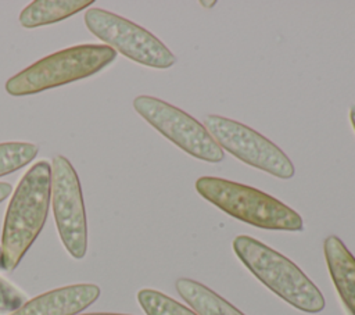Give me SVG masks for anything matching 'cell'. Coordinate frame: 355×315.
Segmentation results:
<instances>
[{
  "mask_svg": "<svg viewBox=\"0 0 355 315\" xmlns=\"http://www.w3.org/2000/svg\"><path fill=\"white\" fill-rule=\"evenodd\" d=\"M51 196V165L42 160L17 185L6 211L1 233V264L14 271L43 229Z\"/></svg>",
  "mask_w": 355,
  "mask_h": 315,
  "instance_id": "obj_1",
  "label": "cell"
},
{
  "mask_svg": "<svg viewBox=\"0 0 355 315\" xmlns=\"http://www.w3.org/2000/svg\"><path fill=\"white\" fill-rule=\"evenodd\" d=\"M233 250L258 280L290 305L311 314L324 308L320 290L294 262L276 250L247 235L233 240Z\"/></svg>",
  "mask_w": 355,
  "mask_h": 315,
  "instance_id": "obj_2",
  "label": "cell"
},
{
  "mask_svg": "<svg viewBox=\"0 0 355 315\" xmlns=\"http://www.w3.org/2000/svg\"><path fill=\"white\" fill-rule=\"evenodd\" d=\"M196 190L223 212L252 226L290 232L304 228L302 218L293 208L247 185L201 176L196 182Z\"/></svg>",
  "mask_w": 355,
  "mask_h": 315,
  "instance_id": "obj_3",
  "label": "cell"
},
{
  "mask_svg": "<svg viewBox=\"0 0 355 315\" xmlns=\"http://www.w3.org/2000/svg\"><path fill=\"white\" fill-rule=\"evenodd\" d=\"M116 57L107 44H79L53 53L6 82L11 96H29L46 89L67 85L101 71Z\"/></svg>",
  "mask_w": 355,
  "mask_h": 315,
  "instance_id": "obj_4",
  "label": "cell"
},
{
  "mask_svg": "<svg viewBox=\"0 0 355 315\" xmlns=\"http://www.w3.org/2000/svg\"><path fill=\"white\" fill-rule=\"evenodd\" d=\"M85 24L107 46L137 64L164 69L176 62V57L159 39L147 29L114 12L89 8L85 12Z\"/></svg>",
  "mask_w": 355,
  "mask_h": 315,
  "instance_id": "obj_5",
  "label": "cell"
},
{
  "mask_svg": "<svg viewBox=\"0 0 355 315\" xmlns=\"http://www.w3.org/2000/svg\"><path fill=\"white\" fill-rule=\"evenodd\" d=\"M133 107L154 129L187 154L207 162H220L225 158L223 150L205 126L178 107L144 94L133 100Z\"/></svg>",
  "mask_w": 355,
  "mask_h": 315,
  "instance_id": "obj_6",
  "label": "cell"
},
{
  "mask_svg": "<svg viewBox=\"0 0 355 315\" xmlns=\"http://www.w3.org/2000/svg\"><path fill=\"white\" fill-rule=\"evenodd\" d=\"M204 124L218 146L240 161L280 179L294 176L295 169L290 158L254 129L220 115H208Z\"/></svg>",
  "mask_w": 355,
  "mask_h": 315,
  "instance_id": "obj_7",
  "label": "cell"
},
{
  "mask_svg": "<svg viewBox=\"0 0 355 315\" xmlns=\"http://www.w3.org/2000/svg\"><path fill=\"white\" fill-rule=\"evenodd\" d=\"M54 219L65 250L76 259L87 251V221L80 182L72 164L62 155L51 162V196Z\"/></svg>",
  "mask_w": 355,
  "mask_h": 315,
  "instance_id": "obj_8",
  "label": "cell"
},
{
  "mask_svg": "<svg viewBox=\"0 0 355 315\" xmlns=\"http://www.w3.org/2000/svg\"><path fill=\"white\" fill-rule=\"evenodd\" d=\"M100 296L93 283H79L46 291L21 305L10 315H76Z\"/></svg>",
  "mask_w": 355,
  "mask_h": 315,
  "instance_id": "obj_9",
  "label": "cell"
},
{
  "mask_svg": "<svg viewBox=\"0 0 355 315\" xmlns=\"http://www.w3.org/2000/svg\"><path fill=\"white\" fill-rule=\"evenodd\" d=\"M323 250L336 290L348 312L355 315V258L337 236H329Z\"/></svg>",
  "mask_w": 355,
  "mask_h": 315,
  "instance_id": "obj_10",
  "label": "cell"
},
{
  "mask_svg": "<svg viewBox=\"0 0 355 315\" xmlns=\"http://www.w3.org/2000/svg\"><path fill=\"white\" fill-rule=\"evenodd\" d=\"M92 4L93 0H36L21 11L19 24L24 28L49 25L62 21Z\"/></svg>",
  "mask_w": 355,
  "mask_h": 315,
  "instance_id": "obj_11",
  "label": "cell"
},
{
  "mask_svg": "<svg viewBox=\"0 0 355 315\" xmlns=\"http://www.w3.org/2000/svg\"><path fill=\"white\" fill-rule=\"evenodd\" d=\"M179 296L197 315H244L219 294L193 279L180 278L175 283Z\"/></svg>",
  "mask_w": 355,
  "mask_h": 315,
  "instance_id": "obj_12",
  "label": "cell"
},
{
  "mask_svg": "<svg viewBox=\"0 0 355 315\" xmlns=\"http://www.w3.org/2000/svg\"><path fill=\"white\" fill-rule=\"evenodd\" d=\"M137 301L147 315H197L169 296L153 289H141L137 293Z\"/></svg>",
  "mask_w": 355,
  "mask_h": 315,
  "instance_id": "obj_13",
  "label": "cell"
},
{
  "mask_svg": "<svg viewBox=\"0 0 355 315\" xmlns=\"http://www.w3.org/2000/svg\"><path fill=\"white\" fill-rule=\"evenodd\" d=\"M37 146L26 142L0 143V176L18 171L37 155Z\"/></svg>",
  "mask_w": 355,
  "mask_h": 315,
  "instance_id": "obj_14",
  "label": "cell"
},
{
  "mask_svg": "<svg viewBox=\"0 0 355 315\" xmlns=\"http://www.w3.org/2000/svg\"><path fill=\"white\" fill-rule=\"evenodd\" d=\"M26 296L0 276V314H11L26 303Z\"/></svg>",
  "mask_w": 355,
  "mask_h": 315,
  "instance_id": "obj_15",
  "label": "cell"
},
{
  "mask_svg": "<svg viewBox=\"0 0 355 315\" xmlns=\"http://www.w3.org/2000/svg\"><path fill=\"white\" fill-rule=\"evenodd\" d=\"M11 185L7 182H0V203L4 201L11 194Z\"/></svg>",
  "mask_w": 355,
  "mask_h": 315,
  "instance_id": "obj_16",
  "label": "cell"
},
{
  "mask_svg": "<svg viewBox=\"0 0 355 315\" xmlns=\"http://www.w3.org/2000/svg\"><path fill=\"white\" fill-rule=\"evenodd\" d=\"M349 119H351L352 128H354V130H355V105H352L351 110H349Z\"/></svg>",
  "mask_w": 355,
  "mask_h": 315,
  "instance_id": "obj_17",
  "label": "cell"
},
{
  "mask_svg": "<svg viewBox=\"0 0 355 315\" xmlns=\"http://www.w3.org/2000/svg\"><path fill=\"white\" fill-rule=\"evenodd\" d=\"M82 315H125V314H108V312H92V314H82Z\"/></svg>",
  "mask_w": 355,
  "mask_h": 315,
  "instance_id": "obj_18",
  "label": "cell"
},
{
  "mask_svg": "<svg viewBox=\"0 0 355 315\" xmlns=\"http://www.w3.org/2000/svg\"><path fill=\"white\" fill-rule=\"evenodd\" d=\"M215 3L216 1H200V4L205 6V7H212V6H215Z\"/></svg>",
  "mask_w": 355,
  "mask_h": 315,
  "instance_id": "obj_19",
  "label": "cell"
},
{
  "mask_svg": "<svg viewBox=\"0 0 355 315\" xmlns=\"http://www.w3.org/2000/svg\"><path fill=\"white\" fill-rule=\"evenodd\" d=\"M0 269H3V264H1V247H0Z\"/></svg>",
  "mask_w": 355,
  "mask_h": 315,
  "instance_id": "obj_20",
  "label": "cell"
}]
</instances>
